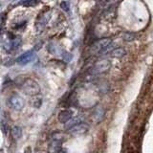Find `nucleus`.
Wrapping results in <instances>:
<instances>
[{
	"label": "nucleus",
	"mask_w": 153,
	"mask_h": 153,
	"mask_svg": "<svg viewBox=\"0 0 153 153\" xmlns=\"http://www.w3.org/2000/svg\"><path fill=\"white\" fill-rule=\"evenodd\" d=\"M40 0H24L21 3H19L20 5H23L25 7H33L36 6L37 4H39Z\"/></svg>",
	"instance_id": "nucleus-15"
},
{
	"label": "nucleus",
	"mask_w": 153,
	"mask_h": 153,
	"mask_svg": "<svg viewBox=\"0 0 153 153\" xmlns=\"http://www.w3.org/2000/svg\"><path fill=\"white\" fill-rule=\"evenodd\" d=\"M112 39L110 37H103L97 40L91 46V53L94 55L96 54H107L112 49Z\"/></svg>",
	"instance_id": "nucleus-1"
},
{
	"label": "nucleus",
	"mask_w": 153,
	"mask_h": 153,
	"mask_svg": "<svg viewBox=\"0 0 153 153\" xmlns=\"http://www.w3.org/2000/svg\"><path fill=\"white\" fill-rule=\"evenodd\" d=\"M11 134H12V137L14 139V140H18L20 139L22 136V129L21 127H19L17 126H14L11 128Z\"/></svg>",
	"instance_id": "nucleus-14"
},
{
	"label": "nucleus",
	"mask_w": 153,
	"mask_h": 153,
	"mask_svg": "<svg viewBox=\"0 0 153 153\" xmlns=\"http://www.w3.org/2000/svg\"><path fill=\"white\" fill-rule=\"evenodd\" d=\"M22 44V39L21 37L17 36H14L13 39L11 40V43H10V49L12 50H17L19 47L21 46Z\"/></svg>",
	"instance_id": "nucleus-13"
},
{
	"label": "nucleus",
	"mask_w": 153,
	"mask_h": 153,
	"mask_svg": "<svg viewBox=\"0 0 153 153\" xmlns=\"http://www.w3.org/2000/svg\"><path fill=\"white\" fill-rule=\"evenodd\" d=\"M126 50L123 47H118V48H112L107 54L112 56V57H117V59H120V57H123L126 55Z\"/></svg>",
	"instance_id": "nucleus-9"
},
{
	"label": "nucleus",
	"mask_w": 153,
	"mask_h": 153,
	"mask_svg": "<svg viewBox=\"0 0 153 153\" xmlns=\"http://www.w3.org/2000/svg\"><path fill=\"white\" fill-rule=\"evenodd\" d=\"M111 68V61L108 59H102L98 60L94 64L93 68L91 69V74L92 75H100L106 72Z\"/></svg>",
	"instance_id": "nucleus-3"
},
{
	"label": "nucleus",
	"mask_w": 153,
	"mask_h": 153,
	"mask_svg": "<svg viewBox=\"0 0 153 153\" xmlns=\"http://www.w3.org/2000/svg\"><path fill=\"white\" fill-rule=\"evenodd\" d=\"M61 145H62V143L60 141L54 140L50 143L49 148H48V149H49L50 153H57L61 149Z\"/></svg>",
	"instance_id": "nucleus-12"
},
{
	"label": "nucleus",
	"mask_w": 153,
	"mask_h": 153,
	"mask_svg": "<svg viewBox=\"0 0 153 153\" xmlns=\"http://www.w3.org/2000/svg\"><path fill=\"white\" fill-rule=\"evenodd\" d=\"M8 105L12 109L16 110V111H20L25 106V100H24L20 96L13 94L8 99Z\"/></svg>",
	"instance_id": "nucleus-4"
},
{
	"label": "nucleus",
	"mask_w": 153,
	"mask_h": 153,
	"mask_svg": "<svg viewBox=\"0 0 153 153\" xmlns=\"http://www.w3.org/2000/svg\"><path fill=\"white\" fill-rule=\"evenodd\" d=\"M49 16H50L49 13H42V14H40L39 16H38L37 20L36 22V32H40V31L43 30V28L45 27L46 23L48 22V20H49Z\"/></svg>",
	"instance_id": "nucleus-7"
},
{
	"label": "nucleus",
	"mask_w": 153,
	"mask_h": 153,
	"mask_svg": "<svg viewBox=\"0 0 153 153\" xmlns=\"http://www.w3.org/2000/svg\"><path fill=\"white\" fill-rule=\"evenodd\" d=\"M104 114H105V111H104V109L102 108V106H100H100H98L94 110L93 115H92V118L94 120V122L95 123L100 122L103 119Z\"/></svg>",
	"instance_id": "nucleus-10"
},
{
	"label": "nucleus",
	"mask_w": 153,
	"mask_h": 153,
	"mask_svg": "<svg viewBox=\"0 0 153 153\" xmlns=\"http://www.w3.org/2000/svg\"><path fill=\"white\" fill-rule=\"evenodd\" d=\"M74 116V112L70 109H65V110H61V111L57 115V119H59V123H65L69 121L71 118H73Z\"/></svg>",
	"instance_id": "nucleus-8"
},
{
	"label": "nucleus",
	"mask_w": 153,
	"mask_h": 153,
	"mask_svg": "<svg viewBox=\"0 0 153 153\" xmlns=\"http://www.w3.org/2000/svg\"><path fill=\"white\" fill-rule=\"evenodd\" d=\"M82 121H83V118L81 117V116H76V117H73V118H71L70 120L67 123H65L64 124H65V127H66V129L68 130V129H70V128H72L73 126H76V124H79V123H82Z\"/></svg>",
	"instance_id": "nucleus-11"
},
{
	"label": "nucleus",
	"mask_w": 153,
	"mask_h": 153,
	"mask_svg": "<svg viewBox=\"0 0 153 153\" xmlns=\"http://www.w3.org/2000/svg\"><path fill=\"white\" fill-rule=\"evenodd\" d=\"M89 130V124L86 123H79V124L73 126L72 128L68 129V131L72 134L73 136H80L83 135Z\"/></svg>",
	"instance_id": "nucleus-5"
},
{
	"label": "nucleus",
	"mask_w": 153,
	"mask_h": 153,
	"mask_svg": "<svg viewBox=\"0 0 153 153\" xmlns=\"http://www.w3.org/2000/svg\"><path fill=\"white\" fill-rule=\"evenodd\" d=\"M33 59H35V54L33 51H28L26 53L22 54L20 56H18L16 59V62L20 65H26L29 62H31Z\"/></svg>",
	"instance_id": "nucleus-6"
},
{
	"label": "nucleus",
	"mask_w": 153,
	"mask_h": 153,
	"mask_svg": "<svg viewBox=\"0 0 153 153\" xmlns=\"http://www.w3.org/2000/svg\"><path fill=\"white\" fill-rule=\"evenodd\" d=\"M21 89L28 96H36L40 92V87L36 81L32 79H26L21 84Z\"/></svg>",
	"instance_id": "nucleus-2"
},
{
	"label": "nucleus",
	"mask_w": 153,
	"mask_h": 153,
	"mask_svg": "<svg viewBox=\"0 0 153 153\" xmlns=\"http://www.w3.org/2000/svg\"><path fill=\"white\" fill-rule=\"evenodd\" d=\"M123 39L126 41H133V40L136 39L137 36L134 35V33H126L123 36Z\"/></svg>",
	"instance_id": "nucleus-16"
},
{
	"label": "nucleus",
	"mask_w": 153,
	"mask_h": 153,
	"mask_svg": "<svg viewBox=\"0 0 153 153\" xmlns=\"http://www.w3.org/2000/svg\"><path fill=\"white\" fill-rule=\"evenodd\" d=\"M60 8H61V10H63L64 12L68 13L70 11V4L67 1H62L60 3Z\"/></svg>",
	"instance_id": "nucleus-17"
},
{
	"label": "nucleus",
	"mask_w": 153,
	"mask_h": 153,
	"mask_svg": "<svg viewBox=\"0 0 153 153\" xmlns=\"http://www.w3.org/2000/svg\"><path fill=\"white\" fill-rule=\"evenodd\" d=\"M33 106H35V107H39L40 104H41V100H38L37 99H36V100H33Z\"/></svg>",
	"instance_id": "nucleus-18"
},
{
	"label": "nucleus",
	"mask_w": 153,
	"mask_h": 153,
	"mask_svg": "<svg viewBox=\"0 0 153 153\" xmlns=\"http://www.w3.org/2000/svg\"><path fill=\"white\" fill-rule=\"evenodd\" d=\"M24 153H32V148L31 146H28L25 148V151H24Z\"/></svg>",
	"instance_id": "nucleus-20"
},
{
	"label": "nucleus",
	"mask_w": 153,
	"mask_h": 153,
	"mask_svg": "<svg viewBox=\"0 0 153 153\" xmlns=\"http://www.w3.org/2000/svg\"><path fill=\"white\" fill-rule=\"evenodd\" d=\"M4 22H5V17H4V16H1V17H0V30L2 29Z\"/></svg>",
	"instance_id": "nucleus-19"
}]
</instances>
